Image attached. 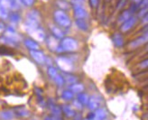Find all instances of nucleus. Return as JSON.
<instances>
[{"label":"nucleus","mask_w":148,"mask_h":120,"mask_svg":"<svg viewBox=\"0 0 148 120\" xmlns=\"http://www.w3.org/2000/svg\"><path fill=\"white\" fill-rule=\"evenodd\" d=\"M62 48L64 50L67 51H75L78 47V44L76 43V41L71 38H65L62 42Z\"/></svg>","instance_id":"obj_1"},{"label":"nucleus","mask_w":148,"mask_h":120,"mask_svg":"<svg viewBox=\"0 0 148 120\" xmlns=\"http://www.w3.org/2000/svg\"><path fill=\"white\" fill-rule=\"evenodd\" d=\"M100 102H101L100 97L98 95H94L90 97V99H88L87 105L90 110H95L99 108V106L100 105Z\"/></svg>","instance_id":"obj_2"},{"label":"nucleus","mask_w":148,"mask_h":120,"mask_svg":"<svg viewBox=\"0 0 148 120\" xmlns=\"http://www.w3.org/2000/svg\"><path fill=\"white\" fill-rule=\"evenodd\" d=\"M58 65L60 66V68L62 69L65 71H70L72 70V64L71 61H69L68 59L66 58H59L58 59Z\"/></svg>","instance_id":"obj_3"},{"label":"nucleus","mask_w":148,"mask_h":120,"mask_svg":"<svg viewBox=\"0 0 148 120\" xmlns=\"http://www.w3.org/2000/svg\"><path fill=\"white\" fill-rule=\"evenodd\" d=\"M55 17H56V21L62 26H68L71 24V22H70L69 18L67 17V16H66L65 14L62 13V12L56 13L55 14Z\"/></svg>","instance_id":"obj_4"},{"label":"nucleus","mask_w":148,"mask_h":120,"mask_svg":"<svg viewBox=\"0 0 148 120\" xmlns=\"http://www.w3.org/2000/svg\"><path fill=\"white\" fill-rule=\"evenodd\" d=\"M107 116V112L105 109L99 108L96 111V113L93 115V120H104Z\"/></svg>","instance_id":"obj_5"},{"label":"nucleus","mask_w":148,"mask_h":120,"mask_svg":"<svg viewBox=\"0 0 148 120\" xmlns=\"http://www.w3.org/2000/svg\"><path fill=\"white\" fill-rule=\"evenodd\" d=\"M31 54H32V57L38 63H42L44 62V59H45V58H44V56H43V54L42 53V52L37 51H32Z\"/></svg>","instance_id":"obj_6"},{"label":"nucleus","mask_w":148,"mask_h":120,"mask_svg":"<svg viewBox=\"0 0 148 120\" xmlns=\"http://www.w3.org/2000/svg\"><path fill=\"white\" fill-rule=\"evenodd\" d=\"M136 18H130V19H127V21L125 22V24H124L123 26H122V31L125 32V31H127V30L131 29L132 26L136 24Z\"/></svg>","instance_id":"obj_7"},{"label":"nucleus","mask_w":148,"mask_h":120,"mask_svg":"<svg viewBox=\"0 0 148 120\" xmlns=\"http://www.w3.org/2000/svg\"><path fill=\"white\" fill-rule=\"evenodd\" d=\"M113 42H114V43L116 44V45L117 47L122 46V45H123V43H124L122 35L119 34H115L114 36H113Z\"/></svg>","instance_id":"obj_8"},{"label":"nucleus","mask_w":148,"mask_h":120,"mask_svg":"<svg viewBox=\"0 0 148 120\" xmlns=\"http://www.w3.org/2000/svg\"><path fill=\"white\" fill-rule=\"evenodd\" d=\"M62 111L65 113L66 116L68 117H73L75 116V112L71 108V107L68 106V105H63L62 106Z\"/></svg>","instance_id":"obj_9"},{"label":"nucleus","mask_w":148,"mask_h":120,"mask_svg":"<svg viewBox=\"0 0 148 120\" xmlns=\"http://www.w3.org/2000/svg\"><path fill=\"white\" fill-rule=\"evenodd\" d=\"M78 101L81 105H86V104H88V95H86L84 93L79 94V96H78Z\"/></svg>","instance_id":"obj_10"},{"label":"nucleus","mask_w":148,"mask_h":120,"mask_svg":"<svg viewBox=\"0 0 148 120\" xmlns=\"http://www.w3.org/2000/svg\"><path fill=\"white\" fill-rule=\"evenodd\" d=\"M83 86L81 84H74L71 87V92H75V93H80L83 91Z\"/></svg>","instance_id":"obj_11"},{"label":"nucleus","mask_w":148,"mask_h":120,"mask_svg":"<svg viewBox=\"0 0 148 120\" xmlns=\"http://www.w3.org/2000/svg\"><path fill=\"white\" fill-rule=\"evenodd\" d=\"M25 44L28 48H30L31 50H36L38 49V44H37L34 41L32 40H26L25 41Z\"/></svg>","instance_id":"obj_12"},{"label":"nucleus","mask_w":148,"mask_h":120,"mask_svg":"<svg viewBox=\"0 0 148 120\" xmlns=\"http://www.w3.org/2000/svg\"><path fill=\"white\" fill-rule=\"evenodd\" d=\"M76 24H77L78 27L80 28L81 30H87L88 29V25L86 24L84 19H78L76 21Z\"/></svg>","instance_id":"obj_13"},{"label":"nucleus","mask_w":148,"mask_h":120,"mask_svg":"<svg viewBox=\"0 0 148 120\" xmlns=\"http://www.w3.org/2000/svg\"><path fill=\"white\" fill-rule=\"evenodd\" d=\"M51 112H53L55 117H60L61 116V109L59 108L55 104H51Z\"/></svg>","instance_id":"obj_14"},{"label":"nucleus","mask_w":148,"mask_h":120,"mask_svg":"<svg viewBox=\"0 0 148 120\" xmlns=\"http://www.w3.org/2000/svg\"><path fill=\"white\" fill-rule=\"evenodd\" d=\"M1 117L5 120H11L14 117V113L11 111H5L1 114Z\"/></svg>","instance_id":"obj_15"},{"label":"nucleus","mask_w":148,"mask_h":120,"mask_svg":"<svg viewBox=\"0 0 148 120\" xmlns=\"http://www.w3.org/2000/svg\"><path fill=\"white\" fill-rule=\"evenodd\" d=\"M62 99H64L65 100H71L72 97H73V93L70 91H65L62 92Z\"/></svg>","instance_id":"obj_16"},{"label":"nucleus","mask_w":148,"mask_h":120,"mask_svg":"<svg viewBox=\"0 0 148 120\" xmlns=\"http://www.w3.org/2000/svg\"><path fill=\"white\" fill-rule=\"evenodd\" d=\"M75 16H76L77 17H84V16H86L85 10H83L82 8H80L79 6H78V7H77V9H76Z\"/></svg>","instance_id":"obj_17"},{"label":"nucleus","mask_w":148,"mask_h":120,"mask_svg":"<svg viewBox=\"0 0 148 120\" xmlns=\"http://www.w3.org/2000/svg\"><path fill=\"white\" fill-rule=\"evenodd\" d=\"M53 79L55 80L56 83H57L59 86H62V85L63 84V78H62V77H61L60 75H58V74H57Z\"/></svg>","instance_id":"obj_18"},{"label":"nucleus","mask_w":148,"mask_h":120,"mask_svg":"<svg viewBox=\"0 0 148 120\" xmlns=\"http://www.w3.org/2000/svg\"><path fill=\"white\" fill-rule=\"evenodd\" d=\"M128 13H127V11H125V13H124V14H121V16L119 17V20H118V22H124V21H127V18H128Z\"/></svg>","instance_id":"obj_19"},{"label":"nucleus","mask_w":148,"mask_h":120,"mask_svg":"<svg viewBox=\"0 0 148 120\" xmlns=\"http://www.w3.org/2000/svg\"><path fill=\"white\" fill-rule=\"evenodd\" d=\"M19 116H22V117H25V116H28L29 113H28V111L25 108H21L18 110V113H17Z\"/></svg>","instance_id":"obj_20"},{"label":"nucleus","mask_w":148,"mask_h":120,"mask_svg":"<svg viewBox=\"0 0 148 120\" xmlns=\"http://www.w3.org/2000/svg\"><path fill=\"white\" fill-rule=\"evenodd\" d=\"M53 33H54V34L57 36V37H62V35H63V34L60 31V30H59L58 28H53Z\"/></svg>","instance_id":"obj_21"},{"label":"nucleus","mask_w":148,"mask_h":120,"mask_svg":"<svg viewBox=\"0 0 148 120\" xmlns=\"http://www.w3.org/2000/svg\"><path fill=\"white\" fill-rule=\"evenodd\" d=\"M49 74H50L53 78H54V77L56 76V75H57V72H56L55 69H53V68H50V69H49Z\"/></svg>","instance_id":"obj_22"},{"label":"nucleus","mask_w":148,"mask_h":120,"mask_svg":"<svg viewBox=\"0 0 148 120\" xmlns=\"http://www.w3.org/2000/svg\"><path fill=\"white\" fill-rule=\"evenodd\" d=\"M74 105H75V107H76L77 108H79V109H80L81 108H82V107H81V104L78 101V99L74 101Z\"/></svg>","instance_id":"obj_23"},{"label":"nucleus","mask_w":148,"mask_h":120,"mask_svg":"<svg viewBox=\"0 0 148 120\" xmlns=\"http://www.w3.org/2000/svg\"><path fill=\"white\" fill-rule=\"evenodd\" d=\"M97 0H90V4L92 5V6H96L97 5Z\"/></svg>","instance_id":"obj_24"},{"label":"nucleus","mask_w":148,"mask_h":120,"mask_svg":"<svg viewBox=\"0 0 148 120\" xmlns=\"http://www.w3.org/2000/svg\"><path fill=\"white\" fill-rule=\"evenodd\" d=\"M44 120H53V118H51L50 117H46L45 118H44Z\"/></svg>","instance_id":"obj_25"},{"label":"nucleus","mask_w":148,"mask_h":120,"mask_svg":"<svg viewBox=\"0 0 148 120\" xmlns=\"http://www.w3.org/2000/svg\"><path fill=\"white\" fill-rule=\"evenodd\" d=\"M53 120H61V119L59 118V117H54V118H53Z\"/></svg>","instance_id":"obj_26"},{"label":"nucleus","mask_w":148,"mask_h":120,"mask_svg":"<svg viewBox=\"0 0 148 120\" xmlns=\"http://www.w3.org/2000/svg\"><path fill=\"white\" fill-rule=\"evenodd\" d=\"M85 120H93V119H92V118H88H88H86Z\"/></svg>","instance_id":"obj_27"},{"label":"nucleus","mask_w":148,"mask_h":120,"mask_svg":"<svg viewBox=\"0 0 148 120\" xmlns=\"http://www.w3.org/2000/svg\"><path fill=\"white\" fill-rule=\"evenodd\" d=\"M75 120H79V118H77V119H75Z\"/></svg>","instance_id":"obj_28"}]
</instances>
